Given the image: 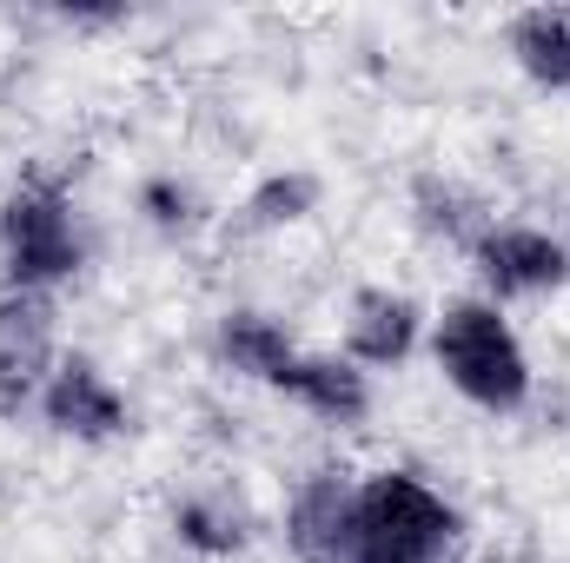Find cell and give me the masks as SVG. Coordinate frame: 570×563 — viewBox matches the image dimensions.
<instances>
[{"instance_id":"7c38bea8","label":"cell","mask_w":570,"mask_h":563,"mask_svg":"<svg viewBox=\"0 0 570 563\" xmlns=\"http://www.w3.org/2000/svg\"><path fill=\"white\" fill-rule=\"evenodd\" d=\"M173 537L193 551V557H239L253 544V517L226 497V491H186L173 497Z\"/></svg>"},{"instance_id":"9c48e42d","label":"cell","mask_w":570,"mask_h":563,"mask_svg":"<svg viewBox=\"0 0 570 563\" xmlns=\"http://www.w3.org/2000/svg\"><path fill=\"white\" fill-rule=\"evenodd\" d=\"M279 398H292L298 412H312L318 424H365L372 418V372H358L345 352H298L285 372Z\"/></svg>"},{"instance_id":"4fadbf2b","label":"cell","mask_w":570,"mask_h":563,"mask_svg":"<svg viewBox=\"0 0 570 563\" xmlns=\"http://www.w3.org/2000/svg\"><path fill=\"white\" fill-rule=\"evenodd\" d=\"M318 213V179L312 172H266L253 192H246V206H239V226L246 233H285V226H305Z\"/></svg>"},{"instance_id":"7a4b0ae2","label":"cell","mask_w":570,"mask_h":563,"mask_svg":"<svg viewBox=\"0 0 570 563\" xmlns=\"http://www.w3.org/2000/svg\"><path fill=\"white\" fill-rule=\"evenodd\" d=\"M464 544L458 504L419 471H365L358 477V563H451Z\"/></svg>"},{"instance_id":"8992f818","label":"cell","mask_w":570,"mask_h":563,"mask_svg":"<svg viewBox=\"0 0 570 563\" xmlns=\"http://www.w3.org/2000/svg\"><path fill=\"white\" fill-rule=\"evenodd\" d=\"M285 551L298 563H358V477L325 464L305 471L285 504Z\"/></svg>"},{"instance_id":"8fae6325","label":"cell","mask_w":570,"mask_h":563,"mask_svg":"<svg viewBox=\"0 0 570 563\" xmlns=\"http://www.w3.org/2000/svg\"><path fill=\"white\" fill-rule=\"evenodd\" d=\"M518 73L544 93H570V7H524L504 27Z\"/></svg>"},{"instance_id":"52a82bcc","label":"cell","mask_w":570,"mask_h":563,"mask_svg":"<svg viewBox=\"0 0 570 563\" xmlns=\"http://www.w3.org/2000/svg\"><path fill=\"white\" fill-rule=\"evenodd\" d=\"M60 365L53 298L40 292H0V418L40 405V385Z\"/></svg>"},{"instance_id":"9a60e30c","label":"cell","mask_w":570,"mask_h":563,"mask_svg":"<svg viewBox=\"0 0 570 563\" xmlns=\"http://www.w3.org/2000/svg\"><path fill=\"white\" fill-rule=\"evenodd\" d=\"M134 206H140V219L159 233V239H193V233L206 226V199H199L193 179H179V172H153V179H140Z\"/></svg>"},{"instance_id":"277c9868","label":"cell","mask_w":570,"mask_h":563,"mask_svg":"<svg viewBox=\"0 0 570 563\" xmlns=\"http://www.w3.org/2000/svg\"><path fill=\"white\" fill-rule=\"evenodd\" d=\"M471 266L484 279V298L504 305V298H551L570 285V246L544 226H524V219H491L471 246Z\"/></svg>"},{"instance_id":"3957f363","label":"cell","mask_w":570,"mask_h":563,"mask_svg":"<svg viewBox=\"0 0 570 563\" xmlns=\"http://www.w3.org/2000/svg\"><path fill=\"white\" fill-rule=\"evenodd\" d=\"M87 273V226L60 179H20L0 199V279L7 292L53 298L67 279Z\"/></svg>"},{"instance_id":"6da1fadb","label":"cell","mask_w":570,"mask_h":563,"mask_svg":"<svg viewBox=\"0 0 570 563\" xmlns=\"http://www.w3.org/2000/svg\"><path fill=\"white\" fill-rule=\"evenodd\" d=\"M431 365L471 412L511 418L531 405V352L504 318V305H491L484 292L444 298V312L431 318Z\"/></svg>"},{"instance_id":"30bf717a","label":"cell","mask_w":570,"mask_h":563,"mask_svg":"<svg viewBox=\"0 0 570 563\" xmlns=\"http://www.w3.org/2000/svg\"><path fill=\"white\" fill-rule=\"evenodd\" d=\"M213 352H219V365H226L233 378L279 392L285 372H292V358H298L305 345L285 332L273 312H253V305H239V312H226V318L213 325Z\"/></svg>"},{"instance_id":"5b68a950","label":"cell","mask_w":570,"mask_h":563,"mask_svg":"<svg viewBox=\"0 0 570 563\" xmlns=\"http://www.w3.org/2000/svg\"><path fill=\"white\" fill-rule=\"evenodd\" d=\"M40 418L53 437H73V444H120L134 431V405L127 392L114 385V372L87 352H60L53 378L40 385Z\"/></svg>"},{"instance_id":"ba28073f","label":"cell","mask_w":570,"mask_h":563,"mask_svg":"<svg viewBox=\"0 0 570 563\" xmlns=\"http://www.w3.org/2000/svg\"><path fill=\"white\" fill-rule=\"evenodd\" d=\"M419 345H425V312H419L412 292H392V285L352 292V305H345V358L358 372H392Z\"/></svg>"},{"instance_id":"5bb4252c","label":"cell","mask_w":570,"mask_h":563,"mask_svg":"<svg viewBox=\"0 0 570 563\" xmlns=\"http://www.w3.org/2000/svg\"><path fill=\"white\" fill-rule=\"evenodd\" d=\"M412 206H419V233L431 239H444V246H478V233L491 226L484 213H478V199L464 192V186H451V179H419V192H412Z\"/></svg>"}]
</instances>
